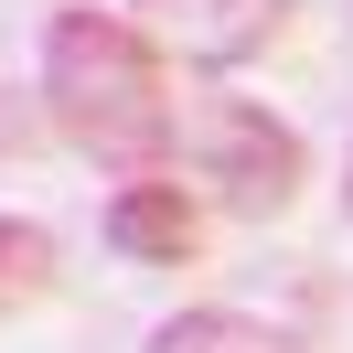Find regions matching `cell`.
I'll use <instances>...</instances> for the list:
<instances>
[{
	"instance_id": "obj_1",
	"label": "cell",
	"mask_w": 353,
	"mask_h": 353,
	"mask_svg": "<svg viewBox=\"0 0 353 353\" xmlns=\"http://www.w3.org/2000/svg\"><path fill=\"white\" fill-rule=\"evenodd\" d=\"M32 97H43L54 139L86 150L97 172L150 182L172 172L182 150V108H172V54L129 22V11H97V0H65L43 22V65H32Z\"/></svg>"
},
{
	"instance_id": "obj_2",
	"label": "cell",
	"mask_w": 353,
	"mask_h": 353,
	"mask_svg": "<svg viewBox=\"0 0 353 353\" xmlns=\"http://www.w3.org/2000/svg\"><path fill=\"white\" fill-rule=\"evenodd\" d=\"M172 161L203 182V203H225L236 225H279L289 203L310 193V139L289 129L268 97H193Z\"/></svg>"
},
{
	"instance_id": "obj_3",
	"label": "cell",
	"mask_w": 353,
	"mask_h": 353,
	"mask_svg": "<svg viewBox=\"0 0 353 353\" xmlns=\"http://www.w3.org/2000/svg\"><path fill=\"white\" fill-rule=\"evenodd\" d=\"M129 22L150 32L161 54H182V65L236 75V65H257L289 32V0H129Z\"/></svg>"
},
{
	"instance_id": "obj_4",
	"label": "cell",
	"mask_w": 353,
	"mask_h": 353,
	"mask_svg": "<svg viewBox=\"0 0 353 353\" xmlns=\"http://www.w3.org/2000/svg\"><path fill=\"white\" fill-rule=\"evenodd\" d=\"M97 225H108V246H118L129 268H182V257L203 246V193L172 182V172H150V182H118Z\"/></svg>"
},
{
	"instance_id": "obj_5",
	"label": "cell",
	"mask_w": 353,
	"mask_h": 353,
	"mask_svg": "<svg viewBox=\"0 0 353 353\" xmlns=\"http://www.w3.org/2000/svg\"><path fill=\"white\" fill-rule=\"evenodd\" d=\"M150 353H310V343H300V332H279V321H257V310L203 300V310L150 321Z\"/></svg>"
},
{
	"instance_id": "obj_6",
	"label": "cell",
	"mask_w": 353,
	"mask_h": 353,
	"mask_svg": "<svg viewBox=\"0 0 353 353\" xmlns=\"http://www.w3.org/2000/svg\"><path fill=\"white\" fill-rule=\"evenodd\" d=\"M54 268H65V246L43 236L32 214H0V310H32L54 289Z\"/></svg>"
},
{
	"instance_id": "obj_7",
	"label": "cell",
	"mask_w": 353,
	"mask_h": 353,
	"mask_svg": "<svg viewBox=\"0 0 353 353\" xmlns=\"http://www.w3.org/2000/svg\"><path fill=\"white\" fill-rule=\"evenodd\" d=\"M54 139V118H43V97L32 86H0V161H32Z\"/></svg>"
},
{
	"instance_id": "obj_8",
	"label": "cell",
	"mask_w": 353,
	"mask_h": 353,
	"mask_svg": "<svg viewBox=\"0 0 353 353\" xmlns=\"http://www.w3.org/2000/svg\"><path fill=\"white\" fill-rule=\"evenodd\" d=\"M343 214H353V150H343Z\"/></svg>"
}]
</instances>
